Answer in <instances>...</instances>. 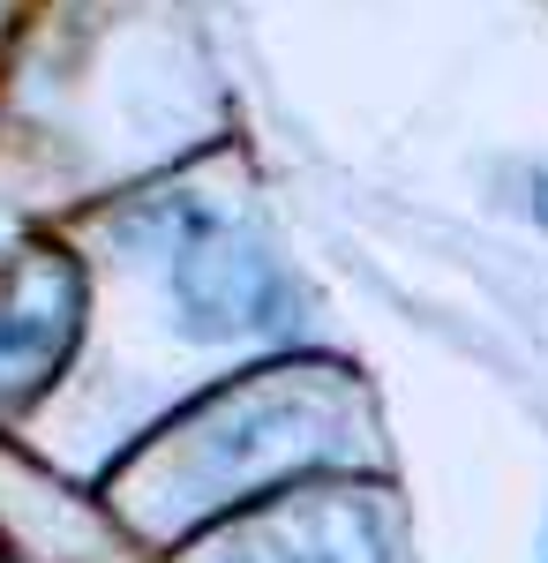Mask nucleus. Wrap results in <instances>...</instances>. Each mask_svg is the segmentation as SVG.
<instances>
[{"mask_svg": "<svg viewBox=\"0 0 548 563\" xmlns=\"http://www.w3.org/2000/svg\"><path fill=\"white\" fill-rule=\"evenodd\" d=\"M173 294L188 308V323L204 339H233V331H278L294 316L286 278L271 271V256L241 249L218 218H188L180 249H173Z\"/></svg>", "mask_w": 548, "mask_h": 563, "instance_id": "1", "label": "nucleus"}, {"mask_svg": "<svg viewBox=\"0 0 548 563\" xmlns=\"http://www.w3.org/2000/svg\"><path fill=\"white\" fill-rule=\"evenodd\" d=\"M76 308H84V286L68 263H31L15 278V294L0 308V361L8 368H45L68 353V331H76Z\"/></svg>", "mask_w": 548, "mask_h": 563, "instance_id": "2", "label": "nucleus"}, {"mask_svg": "<svg viewBox=\"0 0 548 563\" xmlns=\"http://www.w3.org/2000/svg\"><path fill=\"white\" fill-rule=\"evenodd\" d=\"M534 203H541V218H548V180H541V188H534Z\"/></svg>", "mask_w": 548, "mask_h": 563, "instance_id": "3", "label": "nucleus"}]
</instances>
